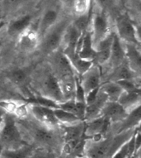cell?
Returning <instances> with one entry per match:
<instances>
[{
    "instance_id": "ee69618b",
    "label": "cell",
    "mask_w": 141,
    "mask_h": 158,
    "mask_svg": "<svg viewBox=\"0 0 141 158\" xmlns=\"http://www.w3.org/2000/svg\"><path fill=\"white\" fill-rule=\"evenodd\" d=\"M0 2H1V0H0Z\"/></svg>"
},
{
    "instance_id": "ac0fdd59",
    "label": "cell",
    "mask_w": 141,
    "mask_h": 158,
    "mask_svg": "<svg viewBox=\"0 0 141 158\" xmlns=\"http://www.w3.org/2000/svg\"><path fill=\"white\" fill-rule=\"evenodd\" d=\"M62 137L64 143L79 141L83 137L84 132V122L81 121L75 124L60 125Z\"/></svg>"
},
{
    "instance_id": "83f0119b",
    "label": "cell",
    "mask_w": 141,
    "mask_h": 158,
    "mask_svg": "<svg viewBox=\"0 0 141 158\" xmlns=\"http://www.w3.org/2000/svg\"><path fill=\"white\" fill-rule=\"evenodd\" d=\"M53 113L60 125L75 124L79 122H81V120L77 116H75V114L64 111L59 108L53 109Z\"/></svg>"
},
{
    "instance_id": "277c9868",
    "label": "cell",
    "mask_w": 141,
    "mask_h": 158,
    "mask_svg": "<svg viewBox=\"0 0 141 158\" xmlns=\"http://www.w3.org/2000/svg\"><path fill=\"white\" fill-rule=\"evenodd\" d=\"M90 25L92 27L89 31L92 34L94 46L111 33L107 13L98 8L92 13V15H91Z\"/></svg>"
},
{
    "instance_id": "836d02e7",
    "label": "cell",
    "mask_w": 141,
    "mask_h": 158,
    "mask_svg": "<svg viewBox=\"0 0 141 158\" xmlns=\"http://www.w3.org/2000/svg\"><path fill=\"white\" fill-rule=\"evenodd\" d=\"M95 3L99 9L107 13L115 7V0H95Z\"/></svg>"
},
{
    "instance_id": "d590c367",
    "label": "cell",
    "mask_w": 141,
    "mask_h": 158,
    "mask_svg": "<svg viewBox=\"0 0 141 158\" xmlns=\"http://www.w3.org/2000/svg\"><path fill=\"white\" fill-rule=\"evenodd\" d=\"M99 89H100V87L95 89H92V90L86 94V99H85L86 105H90V104H93L97 100L98 93H99Z\"/></svg>"
},
{
    "instance_id": "f546056e",
    "label": "cell",
    "mask_w": 141,
    "mask_h": 158,
    "mask_svg": "<svg viewBox=\"0 0 141 158\" xmlns=\"http://www.w3.org/2000/svg\"><path fill=\"white\" fill-rule=\"evenodd\" d=\"M91 0H75L74 11L77 15H82L91 9Z\"/></svg>"
},
{
    "instance_id": "5bb4252c",
    "label": "cell",
    "mask_w": 141,
    "mask_h": 158,
    "mask_svg": "<svg viewBox=\"0 0 141 158\" xmlns=\"http://www.w3.org/2000/svg\"><path fill=\"white\" fill-rule=\"evenodd\" d=\"M18 47L21 52L31 53L38 48L40 39L37 32L31 28H28L18 36Z\"/></svg>"
},
{
    "instance_id": "7402d4cb",
    "label": "cell",
    "mask_w": 141,
    "mask_h": 158,
    "mask_svg": "<svg viewBox=\"0 0 141 158\" xmlns=\"http://www.w3.org/2000/svg\"><path fill=\"white\" fill-rule=\"evenodd\" d=\"M118 103L130 112L137 106L140 105V89L129 92H123L119 98Z\"/></svg>"
},
{
    "instance_id": "8d00e7d4",
    "label": "cell",
    "mask_w": 141,
    "mask_h": 158,
    "mask_svg": "<svg viewBox=\"0 0 141 158\" xmlns=\"http://www.w3.org/2000/svg\"><path fill=\"white\" fill-rule=\"evenodd\" d=\"M59 2L61 3L62 7L67 9V10H74L75 0H59Z\"/></svg>"
},
{
    "instance_id": "e575fe53",
    "label": "cell",
    "mask_w": 141,
    "mask_h": 158,
    "mask_svg": "<svg viewBox=\"0 0 141 158\" xmlns=\"http://www.w3.org/2000/svg\"><path fill=\"white\" fill-rule=\"evenodd\" d=\"M29 158H55V156L50 151H34Z\"/></svg>"
},
{
    "instance_id": "d6986e66",
    "label": "cell",
    "mask_w": 141,
    "mask_h": 158,
    "mask_svg": "<svg viewBox=\"0 0 141 158\" xmlns=\"http://www.w3.org/2000/svg\"><path fill=\"white\" fill-rule=\"evenodd\" d=\"M124 47L126 52V63L136 75H139L141 68V56L139 46L124 43Z\"/></svg>"
},
{
    "instance_id": "74e56055",
    "label": "cell",
    "mask_w": 141,
    "mask_h": 158,
    "mask_svg": "<svg viewBox=\"0 0 141 158\" xmlns=\"http://www.w3.org/2000/svg\"><path fill=\"white\" fill-rule=\"evenodd\" d=\"M4 116H5V113L3 109H0V128L2 127V124L3 123V119H4Z\"/></svg>"
},
{
    "instance_id": "4316f807",
    "label": "cell",
    "mask_w": 141,
    "mask_h": 158,
    "mask_svg": "<svg viewBox=\"0 0 141 158\" xmlns=\"http://www.w3.org/2000/svg\"><path fill=\"white\" fill-rule=\"evenodd\" d=\"M75 76L73 78H68V79L59 81L64 101L75 100Z\"/></svg>"
},
{
    "instance_id": "ba28073f",
    "label": "cell",
    "mask_w": 141,
    "mask_h": 158,
    "mask_svg": "<svg viewBox=\"0 0 141 158\" xmlns=\"http://www.w3.org/2000/svg\"><path fill=\"white\" fill-rule=\"evenodd\" d=\"M28 108L30 115L41 124L54 129H58L60 127L59 123L54 117L53 109L30 104H28Z\"/></svg>"
},
{
    "instance_id": "8fae6325",
    "label": "cell",
    "mask_w": 141,
    "mask_h": 158,
    "mask_svg": "<svg viewBox=\"0 0 141 158\" xmlns=\"http://www.w3.org/2000/svg\"><path fill=\"white\" fill-rule=\"evenodd\" d=\"M59 21V11L54 8H46L39 21L38 27L36 30L39 39L41 40Z\"/></svg>"
},
{
    "instance_id": "30bf717a",
    "label": "cell",
    "mask_w": 141,
    "mask_h": 158,
    "mask_svg": "<svg viewBox=\"0 0 141 158\" xmlns=\"http://www.w3.org/2000/svg\"><path fill=\"white\" fill-rule=\"evenodd\" d=\"M113 36H114V32H111L107 37L94 46L96 54L93 59V63L98 65L99 67L107 65L109 61Z\"/></svg>"
},
{
    "instance_id": "60d3db41",
    "label": "cell",
    "mask_w": 141,
    "mask_h": 158,
    "mask_svg": "<svg viewBox=\"0 0 141 158\" xmlns=\"http://www.w3.org/2000/svg\"><path fill=\"white\" fill-rule=\"evenodd\" d=\"M2 47H3V42H2V41L0 40V50H1Z\"/></svg>"
},
{
    "instance_id": "f1b7e54d",
    "label": "cell",
    "mask_w": 141,
    "mask_h": 158,
    "mask_svg": "<svg viewBox=\"0 0 141 158\" xmlns=\"http://www.w3.org/2000/svg\"><path fill=\"white\" fill-rule=\"evenodd\" d=\"M90 22H91V9L84 14L78 15L76 19H75V21L72 22V23L81 32L84 33L85 31L88 30V27L90 26Z\"/></svg>"
},
{
    "instance_id": "6da1fadb",
    "label": "cell",
    "mask_w": 141,
    "mask_h": 158,
    "mask_svg": "<svg viewBox=\"0 0 141 158\" xmlns=\"http://www.w3.org/2000/svg\"><path fill=\"white\" fill-rule=\"evenodd\" d=\"M29 117V116H28ZM24 118H18L19 128L26 132L36 143L44 147H54L59 142V135L58 129H54L41 124L31 117Z\"/></svg>"
},
{
    "instance_id": "e0dca14e",
    "label": "cell",
    "mask_w": 141,
    "mask_h": 158,
    "mask_svg": "<svg viewBox=\"0 0 141 158\" xmlns=\"http://www.w3.org/2000/svg\"><path fill=\"white\" fill-rule=\"evenodd\" d=\"M32 23V16L25 14L11 21L7 27V32L10 37H18L27 29L30 28Z\"/></svg>"
},
{
    "instance_id": "2e32d148",
    "label": "cell",
    "mask_w": 141,
    "mask_h": 158,
    "mask_svg": "<svg viewBox=\"0 0 141 158\" xmlns=\"http://www.w3.org/2000/svg\"><path fill=\"white\" fill-rule=\"evenodd\" d=\"M126 61V52L124 43L114 32L112 44L111 47L110 59L107 64L110 65L111 69H114Z\"/></svg>"
},
{
    "instance_id": "5b68a950",
    "label": "cell",
    "mask_w": 141,
    "mask_h": 158,
    "mask_svg": "<svg viewBox=\"0 0 141 158\" xmlns=\"http://www.w3.org/2000/svg\"><path fill=\"white\" fill-rule=\"evenodd\" d=\"M115 31L120 40L123 43L139 46L138 32L135 26L126 15H119L115 18Z\"/></svg>"
},
{
    "instance_id": "ffe728a7",
    "label": "cell",
    "mask_w": 141,
    "mask_h": 158,
    "mask_svg": "<svg viewBox=\"0 0 141 158\" xmlns=\"http://www.w3.org/2000/svg\"><path fill=\"white\" fill-rule=\"evenodd\" d=\"M83 32L79 30L72 23L68 25L65 32H64V38H63V44L62 50H72L76 51L78 44L79 42V40L83 35Z\"/></svg>"
},
{
    "instance_id": "44dd1931",
    "label": "cell",
    "mask_w": 141,
    "mask_h": 158,
    "mask_svg": "<svg viewBox=\"0 0 141 158\" xmlns=\"http://www.w3.org/2000/svg\"><path fill=\"white\" fill-rule=\"evenodd\" d=\"M136 76L137 75L131 70L126 61L117 67L112 69V71L108 75L107 81L117 82L126 80H135Z\"/></svg>"
},
{
    "instance_id": "8992f818",
    "label": "cell",
    "mask_w": 141,
    "mask_h": 158,
    "mask_svg": "<svg viewBox=\"0 0 141 158\" xmlns=\"http://www.w3.org/2000/svg\"><path fill=\"white\" fill-rule=\"evenodd\" d=\"M39 85H40L39 88L41 90L40 95L50 98L52 100L57 102L58 104L64 101L60 90L59 81L54 73L52 72L51 69L42 75Z\"/></svg>"
},
{
    "instance_id": "ab89813d",
    "label": "cell",
    "mask_w": 141,
    "mask_h": 158,
    "mask_svg": "<svg viewBox=\"0 0 141 158\" xmlns=\"http://www.w3.org/2000/svg\"><path fill=\"white\" fill-rule=\"evenodd\" d=\"M3 87L2 86V85L0 84V97H1L2 94H3Z\"/></svg>"
},
{
    "instance_id": "9c48e42d",
    "label": "cell",
    "mask_w": 141,
    "mask_h": 158,
    "mask_svg": "<svg viewBox=\"0 0 141 158\" xmlns=\"http://www.w3.org/2000/svg\"><path fill=\"white\" fill-rule=\"evenodd\" d=\"M102 80H103V75L101 73L100 67L95 64L87 72L79 77L81 85L86 94L92 89L99 88L103 83Z\"/></svg>"
},
{
    "instance_id": "7bdbcfd3",
    "label": "cell",
    "mask_w": 141,
    "mask_h": 158,
    "mask_svg": "<svg viewBox=\"0 0 141 158\" xmlns=\"http://www.w3.org/2000/svg\"><path fill=\"white\" fill-rule=\"evenodd\" d=\"M76 158H83V157H76Z\"/></svg>"
},
{
    "instance_id": "b9f144b4",
    "label": "cell",
    "mask_w": 141,
    "mask_h": 158,
    "mask_svg": "<svg viewBox=\"0 0 141 158\" xmlns=\"http://www.w3.org/2000/svg\"><path fill=\"white\" fill-rule=\"evenodd\" d=\"M1 61H2V60H1V56H0V64H1Z\"/></svg>"
},
{
    "instance_id": "52a82bcc",
    "label": "cell",
    "mask_w": 141,
    "mask_h": 158,
    "mask_svg": "<svg viewBox=\"0 0 141 158\" xmlns=\"http://www.w3.org/2000/svg\"><path fill=\"white\" fill-rule=\"evenodd\" d=\"M51 57V70L56 76L59 81L68 79V78L75 77V70L73 69L72 65L63 53L61 49L54 52V54L50 56Z\"/></svg>"
},
{
    "instance_id": "603a6c76",
    "label": "cell",
    "mask_w": 141,
    "mask_h": 158,
    "mask_svg": "<svg viewBox=\"0 0 141 158\" xmlns=\"http://www.w3.org/2000/svg\"><path fill=\"white\" fill-rule=\"evenodd\" d=\"M139 123H140V105L129 112L126 118L120 123V127L117 133L126 132L130 129H134V127H138L139 126Z\"/></svg>"
},
{
    "instance_id": "9a60e30c",
    "label": "cell",
    "mask_w": 141,
    "mask_h": 158,
    "mask_svg": "<svg viewBox=\"0 0 141 158\" xmlns=\"http://www.w3.org/2000/svg\"><path fill=\"white\" fill-rule=\"evenodd\" d=\"M62 52L65 55V56L68 58V60H69L73 69L75 70V74L79 77L82 76L84 73L87 72V70L94 65V63L92 60H83L82 58H80L79 55L77 54L76 51L62 50Z\"/></svg>"
},
{
    "instance_id": "7a4b0ae2",
    "label": "cell",
    "mask_w": 141,
    "mask_h": 158,
    "mask_svg": "<svg viewBox=\"0 0 141 158\" xmlns=\"http://www.w3.org/2000/svg\"><path fill=\"white\" fill-rule=\"evenodd\" d=\"M27 143L24 141L18 118L13 114H5L0 128V147L3 149H17Z\"/></svg>"
},
{
    "instance_id": "3957f363",
    "label": "cell",
    "mask_w": 141,
    "mask_h": 158,
    "mask_svg": "<svg viewBox=\"0 0 141 158\" xmlns=\"http://www.w3.org/2000/svg\"><path fill=\"white\" fill-rule=\"evenodd\" d=\"M69 24L67 19L59 20L42 38L40 40L39 48L45 56H50L61 49L64 32Z\"/></svg>"
},
{
    "instance_id": "484cf974",
    "label": "cell",
    "mask_w": 141,
    "mask_h": 158,
    "mask_svg": "<svg viewBox=\"0 0 141 158\" xmlns=\"http://www.w3.org/2000/svg\"><path fill=\"white\" fill-rule=\"evenodd\" d=\"M34 151L33 147L28 144L17 149H3L0 152V158H29Z\"/></svg>"
},
{
    "instance_id": "cb8c5ba5",
    "label": "cell",
    "mask_w": 141,
    "mask_h": 158,
    "mask_svg": "<svg viewBox=\"0 0 141 158\" xmlns=\"http://www.w3.org/2000/svg\"><path fill=\"white\" fill-rule=\"evenodd\" d=\"M7 78L11 83L22 90L27 89L26 84L28 82V72L25 69H13L7 74Z\"/></svg>"
},
{
    "instance_id": "f6af8a7d",
    "label": "cell",
    "mask_w": 141,
    "mask_h": 158,
    "mask_svg": "<svg viewBox=\"0 0 141 158\" xmlns=\"http://www.w3.org/2000/svg\"><path fill=\"white\" fill-rule=\"evenodd\" d=\"M87 158H88V157H87Z\"/></svg>"
},
{
    "instance_id": "d6a6232c",
    "label": "cell",
    "mask_w": 141,
    "mask_h": 158,
    "mask_svg": "<svg viewBox=\"0 0 141 158\" xmlns=\"http://www.w3.org/2000/svg\"><path fill=\"white\" fill-rule=\"evenodd\" d=\"M1 7L6 13L13 12L20 5L22 0H1Z\"/></svg>"
},
{
    "instance_id": "4dcf8cb0",
    "label": "cell",
    "mask_w": 141,
    "mask_h": 158,
    "mask_svg": "<svg viewBox=\"0 0 141 158\" xmlns=\"http://www.w3.org/2000/svg\"><path fill=\"white\" fill-rule=\"evenodd\" d=\"M86 99V93H85L84 89L81 85L80 83L79 77V76H75V101L78 103H83L86 104L85 102Z\"/></svg>"
},
{
    "instance_id": "4fadbf2b",
    "label": "cell",
    "mask_w": 141,
    "mask_h": 158,
    "mask_svg": "<svg viewBox=\"0 0 141 158\" xmlns=\"http://www.w3.org/2000/svg\"><path fill=\"white\" fill-rule=\"evenodd\" d=\"M76 52L79 55V56L83 60L93 61L96 51L94 48L93 42H92V34L89 30L85 31L81 36L79 42L78 44Z\"/></svg>"
},
{
    "instance_id": "f35d334b",
    "label": "cell",
    "mask_w": 141,
    "mask_h": 158,
    "mask_svg": "<svg viewBox=\"0 0 141 158\" xmlns=\"http://www.w3.org/2000/svg\"><path fill=\"white\" fill-rule=\"evenodd\" d=\"M6 25V22L4 21V20H3V19H1L0 20V31H1V30L3 28V27L5 26Z\"/></svg>"
},
{
    "instance_id": "7c38bea8",
    "label": "cell",
    "mask_w": 141,
    "mask_h": 158,
    "mask_svg": "<svg viewBox=\"0 0 141 158\" xmlns=\"http://www.w3.org/2000/svg\"><path fill=\"white\" fill-rule=\"evenodd\" d=\"M128 112L118 102H107L103 108L101 116L107 119L111 124L120 123L127 116Z\"/></svg>"
},
{
    "instance_id": "d4e9b609",
    "label": "cell",
    "mask_w": 141,
    "mask_h": 158,
    "mask_svg": "<svg viewBox=\"0 0 141 158\" xmlns=\"http://www.w3.org/2000/svg\"><path fill=\"white\" fill-rule=\"evenodd\" d=\"M100 91L107 98L108 102H118L124 91L115 82L107 81L100 86Z\"/></svg>"
},
{
    "instance_id": "1f68e13d",
    "label": "cell",
    "mask_w": 141,
    "mask_h": 158,
    "mask_svg": "<svg viewBox=\"0 0 141 158\" xmlns=\"http://www.w3.org/2000/svg\"><path fill=\"white\" fill-rule=\"evenodd\" d=\"M117 84L124 92H129L135 89H139V86L136 82V80H126V81H120L115 82Z\"/></svg>"
}]
</instances>
